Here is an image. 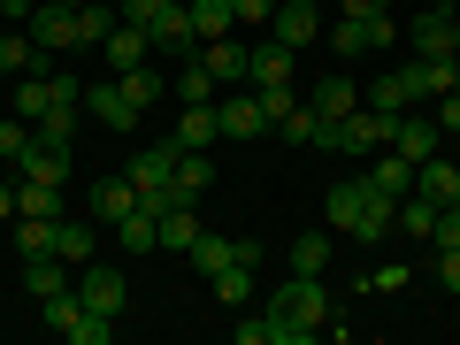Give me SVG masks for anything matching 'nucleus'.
Listing matches in <instances>:
<instances>
[{"label":"nucleus","mask_w":460,"mask_h":345,"mask_svg":"<svg viewBox=\"0 0 460 345\" xmlns=\"http://www.w3.org/2000/svg\"><path fill=\"white\" fill-rule=\"evenodd\" d=\"M392 208H399V199H384L376 184H368V169L323 192V223L338 230V238H353V246H376V238H392Z\"/></svg>","instance_id":"1"},{"label":"nucleus","mask_w":460,"mask_h":345,"mask_svg":"<svg viewBox=\"0 0 460 345\" xmlns=\"http://www.w3.org/2000/svg\"><path fill=\"white\" fill-rule=\"evenodd\" d=\"M269 323H277V345H307L330 330V292L323 277H292L277 299H269Z\"/></svg>","instance_id":"2"},{"label":"nucleus","mask_w":460,"mask_h":345,"mask_svg":"<svg viewBox=\"0 0 460 345\" xmlns=\"http://www.w3.org/2000/svg\"><path fill=\"white\" fill-rule=\"evenodd\" d=\"M323 146H330V154H345V162H368V154L392 146V115L353 108V115H338V123H323Z\"/></svg>","instance_id":"3"},{"label":"nucleus","mask_w":460,"mask_h":345,"mask_svg":"<svg viewBox=\"0 0 460 345\" xmlns=\"http://www.w3.org/2000/svg\"><path fill=\"white\" fill-rule=\"evenodd\" d=\"M323 39L338 47V62H361V54H384L399 39V16L392 8H376V16H338V23H323Z\"/></svg>","instance_id":"4"},{"label":"nucleus","mask_w":460,"mask_h":345,"mask_svg":"<svg viewBox=\"0 0 460 345\" xmlns=\"http://www.w3.org/2000/svg\"><path fill=\"white\" fill-rule=\"evenodd\" d=\"M84 115H93V123H108L115 138H131L146 108H138V100L123 93V77H84Z\"/></svg>","instance_id":"5"},{"label":"nucleus","mask_w":460,"mask_h":345,"mask_svg":"<svg viewBox=\"0 0 460 345\" xmlns=\"http://www.w3.org/2000/svg\"><path fill=\"white\" fill-rule=\"evenodd\" d=\"M169 162H177V146H138L131 162H123V177L138 184V208H177V192H169Z\"/></svg>","instance_id":"6"},{"label":"nucleus","mask_w":460,"mask_h":345,"mask_svg":"<svg viewBox=\"0 0 460 345\" xmlns=\"http://www.w3.org/2000/svg\"><path fill=\"white\" fill-rule=\"evenodd\" d=\"M23 31H31L39 54H69L77 47V8H69V0H39L31 16H23Z\"/></svg>","instance_id":"7"},{"label":"nucleus","mask_w":460,"mask_h":345,"mask_svg":"<svg viewBox=\"0 0 460 345\" xmlns=\"http://www.w3.org/2000/svg\"><path fill=\"white\" fill-rule=\"evenodd\" d=\"M215 131H223V138H261V131H277V123L261 115V100H253V84H246V93L230 84V93H215Z\"/></svg>","instance_id":"8"},{"label":"nucleus","mask_w":460,"mask_h":345,"mask_svg":"<svg viewBox=\"0 0 460 345\" xmlns=\"http://www.w3.org/2000/svg\"><path fill=\"white\" fill-rule=\"evenodd\" d=\"M392 154H407L414 169H422L429 154H445V131H438V115H422V108L392 115Z\"/></svg>","instance_id":"9"},{"label":"nucleus","mask_w":460,"mask_h":345,"mask_svg":"<svg viewBox=\"0 0 460 345\" xmlns=\"http://www.w3.org/2000/svg\"><path fill=\"white\" fill-rule=\"evenodd\" d=\"M77 299H84L93 314H108V323H115V314H123V299H131V284H123V269L84 261V269H77Z\"/></svg>","instance_id":"10"},{"label":"nucleus","mask_w":460,"mask_h":345,"mask_svg":"<svg viewBox=\"0 0 460 345\" xmlns=\"http://www.w3.org/2000/svg\"><path fill=\"white\" fill-rule=\"evenodd\" d=\"M269 39H277V47H314V39H323V8H314V0H277V16H269Z\"/></svg>","instance_id":"11"},{"label":"nucleus","mask_w":460,"mask_h":345,"mask_svg":"<svg viewBox=\"0 0 460 345\" xmlns=\"http://www.w3.org/2000/svg\"><path fill=\"white\" fill-rule=\"evenodd\" d=\"M208 184H215L208 146H177V162H169V192H177V199H208Z\"/></svg>","instance_id":"12"},{"label":"nucleus","mask_w":460,"mask_h":345,"mask_svg":"<svg viewBox=\"0 0 460 345\" xmlns=\"http://www.w3.org/2000/svg\"><path fill=\"white\" fill-rule=\"evenodd\" d=\"M100 54H108V69H115V77H123V69H138V62H146V54H154V39L138 31V23H123V16H115V31L100 39Z\"/></svg>","instance_id":"13"},{"label":"nucleus","mask_w":460,"mask_h":345,"mask_svg":"<svg viewBox=\"0 0 460 345\" xmlns=\"http://www.w3.org/2000/svg\"><path fill=\"white\" fill-rule=\"evenodd\" d=\"M199 238V199H177V208H162V253L169 261H184Z\"/></svg>","instance_id":"14"},{"label":"nucleus","mask_w":460,"mask_h":345,"mask_svg":"<svg viewBox=\"0 0 460 345\" xmlns=\"http://www.w3.org/2000/svg\"><path fill=\"white\" fill-rule=\"evenodd\" d=\"M368 184H376L384 199H407L414 192V162H407V154H392V146L368 154Z\"/></svg>","instance_id":"15"},{"label":"nucleus","mask_w":460,"mask_h":345,"mask_svg":"<svg viewBox=\"0 0 460 345\" xmlns=\"http://www.w3.org/2000/svg\"><path fill=\"white\" fill-rule=\"evenodd\" d=\"M131 208H138V184H131V177H100V184H93V223L115 230Z\"/></svg>","instance_id":"16"},{"label":"nucleus","mask_w":460,"mask_h":345,"mask_svg":"<svg viewBox=\"0 0 460 345\" xmlns=\"http://www.w3.org/2000/svg\"><path fill=\"white\" fill-rule=\"evenodd\" d=\"M368 108H376V115H407V108H422V93H414V69L376 77V84H368Z\"/></svg>","instance_id":"17"},{"label":"nucleus","mask_w":460,"mask_h":345,"mask_svg":"<svg viewBox=\"0 0 460 345\" xmlns=\"http://www.w3.org/2000/svg\"><path fill=\"white\" fill-rule=\"evenodd\" d=\"M246 84H292V47H277V39L246 47Z\"/></svg>","instance_id":"18"},{"label":"nucleus","mask_w":460,"mask_h":345,"mask_svg":"<svg viewBox=\"0 0 460 345\" xmlns=\"http://www.w3.org/2000/svg\"><path fill=\"white\" fill-rule=\"evenodd\" d=\"M115 246H123V253H162V215H154V208H131L123 223H115Z\"/></svg>","instance_id":"19"},{"label":"nucleus","mask_w":460,"mask_h":345,"mask_svg":"<svg viewBox=\"0 0 460 345\" xmlns=\"http://www.w3.org/2000/svg\"><path fill=\"white\" fill-rule=\"evenodd\" d=\"M54 253H62V261H93V253H100V223H93V215H84V223L62 215V223H54Z\"/></svg>","instance_id":"20"},{"label":"nucleus","mask_w":460,"mask_h":345,"mask_svg":"<svg viewBox=\"0 0 460 345\" xmlns=\"http://www.w3.org/2000/svg\"><path fill=\"white\" fill-rule=\"evenodd\" d=\"M199 62H208V77L223 84H246V47H238V39H208V47H199Z\"/></svg>","instance_id":"21"},{"label":"nucleus","mask_w":460,"mask_h":345,"mask_svg":"<svg viewBox=\"0 0 460 345\" xmlns=\"http://www.w3.org/2000/svg\"><path fill=\"white\" fill-rule=\"evenodd\" d=\"M414 192H422L429 208H445V199H460V169L445 162V154H429V162L414 169Z\"/></svg>","instance_id":"22"},{"label":"nucleus","mask_w":460,"mask_h":345,"mask_svg":"<svg viewBox=\"0 0 460 345\" xmlns=\"http://www.w3.org/2000/svg\"><path fill=\"white\" fill-rule=\"evenodd\" d=\"M23 177H39V184H69V146H54V138H31V154H23Z\"/></svg>","instance_id":"23"},{"label":"nucleus","mask_w":460,"mask_h":345,"mask_svg":"<svg viewBox=\"0 0 460 345\" xmlns=\"http://www.w3.org/2000/svg\"><path fill=\"white\" fill-rule=\"evenodd\" d=\"M323 123H338V115H353L361 108V93H353V77H314V100H307Z\"/></svg>","instance_id":"24"},{"label":"nucleus","mask_w":460,"mask_h":345,"mask_svg":"<svg viewBox=\"0 0 460 345\" xmlns=\"http://www.w3.org/2000/svg\"><path fill=\"white\" fill-rule=\"evenodd\" d=\"M215 100H199V108H177V131H169V146H215Z\"/></svg>","instance_id":"25"},{"label":"nucleus","mask_w":460,"mask_h":345,"mask_svg":"<svg viewBox=\"0 0 460 345\" xmlns=\"http://www.w3.org/2000/svg\"><path fill=\"white\" fill-rule=\"evenodd\" d=\"M414 54H460L453 47V8H422L414 16Z\"/></svg>","instance_id":"26"},{"label":"nucleus","mask_w":460,"mask_h":345,"mask_svg":"<svg viewBox=\"0 0 460 345\" xmlns=\"http://www.w3.org/2000/svg\"><path fill=\"white\" fill-rule=\"evenodd\" d=\"M392 230H399V238H414V246H429V230H438V208H429L422 192H407V199L392 208Z\"/></svg>","instance_id":"27"},{"label":"nucleus","mask_w":460,"mask_h":345,"mask_svg":"<svg viewBox=\"0 0 460 345\" xmlns=\"http://www.w3.org/2000/svg\"><path fill=\"white\" fill-rule=\"evenodd\" d=\"M77 115H84V100H47V115H39L31 131L54 138V146H77Z\"/></svg>","instance_id":"28"},{"label":"nucleus","mask_w":460,"mask_h":345,"mask_svg":"<svg viewBox=\"0 0 460 345\" xmlns=\"http://www.w3.org/2000/svg\"><path fill=\"white\" fill-rule=\"evenodd\" d=\"M169 93H177V108H199V100H215L223 84L208 77V62H177V77H169Z\"/></svg>","instance_id":"29"},{"label":"nucleus","mask_w":460,"mask_h":345,"mask_svg":"<svg viewBox=\"0 0 460 345\" xmlns=\"http://www.w3.org/2000/svg\"><path fill=\"white\" fill-rule=\"evenodd\" d=\"M414 93L422 100H438V93H453V54H414Z\"/></svg>","instance_id":"30"},{"label":"nucleus","mask_w":460,"mask_h":345,"mask_svg":"<svg viewBox=\"0 0 460 345\" xmlns=\"http://www.w3.org/2000/svg\"><path fill=\"white\" fill-rule=\"evenodd\" d=\"M184 8H192V31H199V47H208V39H230V0H184Z\"/></svg>","instance_id":"31"},{"label":"nucleus","mask_w":460,"mask_h":345,"mask_svg":"<svg viewBox=\"0 0 460 345\" xmlns=\"http://www.w3.org/2000/svg\"><path fill=\"white\" fill-rule=\"evenodd\" d=\"M115 31V0H77V47H100Z\"/></svg>","instance_id":"32"},{"label":"nucleus","mask_w":460,"mask_h":345,"mask_svg":"<svg viewBox=\"0 0 460 345\" xmlns=\"http://www.w3.org/2000/svg\"><path fill=\"white\" fill-rule=\"evenodd\" d=\"M69 199H62V184H39V177H23L16 184V215H62Z\"/></svg>","instance_id":"33"},{"label":"nucleus","mask_w":460,"mask_h":345,"mask_svg":"<svg viewBox=\"0 0 460 345\" xmlns=\"http://www.w3.org/2000/svg\"><path fill=\"white\" fill-rule=\"evenodd\" d=\"M123 93H131L138 108H154V100L169 93V69H154V62H138V69H123Z\"/></svg>","instance_id":"34"},{"label":"nucleus","mask_w":460,"mask_h":345,"mask_svg":"<svg viewBox=\"0 0 460 345\" xmlns=\"http://www.w3.org/2000/svg\"><path fill=\"white\" fill-rule=\"evenodd\" d=\"M54 223L62 215H16V253H54Z\"/></svg>","instance_id":"35"},{"label":"nucleus","mask_w":460,"mask_h":345,"mask_svg":"<svg viewBox=\"0 0 460 345\" xmlns=\"http://www.w3.org/2000/svg\"><path fill=\"white\" fill-rule=\"evenodd\" d=\"M323 269H330V230H307L292 246V277H323Z\"/></svg>","instance_id":"36"},{"label":"nucleus","mask_w":460,"mask_h":345,"mask_svg":"<svg viewBox=\"0 0 460 345\" xmlns=\"http://www.w3.org/2000/svg\"><path fill=\"white\" fill-rule=\"evenodd\" d=\"M208 284H215V299H223V307L238 314V307H246V292H253V269H238V261H230V269H215Z\"/></svg>","instance_id":"37"},{"label":"nucleus","mask_w":460,"mask_h":345,"mask_svg":"<svg viewBox=\"0 0 460 345\" xmlns=\"http://www.w3.org/2000/svg\"><path fill=\"white\" fill-rule=\"evenodd\" d=\"M47 100H54V84H47V69H31V77L16 84V115H23V123H39V115H47Z\"/></svg>","instance_id":"38"},{"label":"nucleus","mask_w":460,"mask_h":345,"mask_svg":"<svg viewBox=\"0 0 460 345\" xmlns=\"http://www.w3.org/2000/svg\"><path fill=\"white\" fill-rule=\"evenodd\" d=\"M277 131H284V138H292V146H323V115H314V108H307V100H299V108H292V115H284Z\"/></svg>","instance_id":"39"},{"label":"nucleus","mask_w":460,"mask_h":345,"mask_svg":"<svg viewBox=\"0 0 460 345\" xmlns=\"http://www.w3.org/2000/svg\"><path fill=\"white\" fill-rule=\"evenodd\" d=\"M39 62V47H31V31H0V77H23V69H31Z\"/></svg>","instance_id":"40"},{"label":"nucleus","mask_w":460,"mask_h":345,"mask_svg":"<svg viewBox=\"0 0 460 345\" xmlns=\"http://www.w3.org/2000/svg\"><path fill=\"white\" fill-rule=\"evenodd\" d=\"M184 261H192L199 277H215V269H230V238H208V230H199V238H192V253H184Z\"/></svg>","instance_id":"41"},{"label":"nucleus","mask_w":460,"mask_h":345,"mask_svg":"<svg viewBox=\"0 0 460 345\" xmlns=\"http://www.w3.org/2000/svg\"><path fill=\"white\" fill-rule=\"evenodd\" d=\"M31 123H23V115H8V123H0V162H23V154H31Z\"/></svg>","instance_id":"42"},{"label":"nucleus","mask_w":460,"mask_h":345,"mask_svg":"<svg viewBox=\"0 0 460 345\" xmlns=\"http://www.w3.org/2000/svg\"><path fill=\"white\" fill-rule=\"evenodd\" d=\"M230 338L238 345H277V323L269 314H246V323H230Z\"/></svg>","instance_id":"43"},{"label":"nucleus","mask_w":460,"mask_h":345,"mask_svg":"<svg viewBox=\"0 0 460 345\" xmlns=\"http://www.w3.org/2000/svg\"><path fill=\"white\" fill-rule=\"evenodd\" d=\"M438 284L460 299V246H438Z\"/></svg>","instance_id":"44"},{"label":"nucleus","mask_w":460,"mask_h":345,"mask_svg":"<svg viewBox=\"0 0 460 345\" xmlns=\"http://www.w3.org/2000/svg\"><path fill=\"white\" fill-rule=\"evenodd\" d=\"M438 131L460 138V93H438Z\"/></svg>","instance_id":"45"},{"label":"nucleus","mask_w":460,"mask_h":345,"mask_svg":"<svg viewBox=\"0 0 460 345\" xmlns=\"http://www.w3.org/2000/svg\"><path fill=\"white\" fill-rule=\"evenodd\" d=\"M230 16H238V23H269V16H277V0H230Z\"/></svg>","instance_id":"46"},{"label":"nucleus","mask_w":460,"mask_h":345,"mask_svg":"<svg viewBox=\"0 0 460 345\" xmlns=\"http://www.w3.org/2000/svg\"><path fill=\"white\" fill-rule=\"evenodd\" d=\"M368 284H376V292H407V261H384Z\"/></svg>","instance_id":"47"},{"label":"nucleus","mask_w":460,"mask_h":345,"mask_svg":"<svg viewBox=\"0 0 460 345\" xmlns=\"http://www.w3.org/2000/svg\"><path fill=\"white\" fill-rule=\"evenodd\" d=\"M376 8H392V0H338V16H376Z\"/></svg>","instance_id":"48"},{"label":"nucleus","mask_w":460,"mask_h":345,"mask_svg":"<svg viewBox=\"0 0 460 345\" xmlns=\"http://www.w3.org/2000/svg\"><path fill=\"white\" fill-rule=\"evenodd\" d=\"M0 215H16V184H0Z\"/></svg>","instance_id":"49"},{"label":"nucleus","mask_w":460,"mask_h":345,"mask_svg":"<svg viewBox=\"0 0 460 345\" xmlns=\"http://www.w3.org/2000/svg\"><path fill=\"white\" fill-rule=\"evenodd\" d=\"M429 8H453V16H460V0H429Z\"/></svg>","instance_id":"50"},{"label":"nucleus","mask_w":460,"mask_h":345,"mask_svg":"<svg viewBox=\"0 0 460 345\" xmlns=\"http://www.w3.org/2000/svg\"><path fill=\"white\" fill-rule=\"evenodd\" d=\"M453 93H460V54H453Z\"/></svg>","instance_id":"51"},{"label":"nucleus","mask_w":460,"mask_h":345,"mask_svg":"<svg viewBox=\"0 0 460 345\" xmlns=\"http://www.w3.org/2000/svg\"><path fill=\"white\" fill-rule=\"evenodd\" d=\"M0 23H8V0H0Z\"/></svg>","instance_id":"52"},{"label":"nucleus","mask_w":460,"mask_h":345,"mask_svg":"<svg viewBox=\"0 0 460 345\" xmlns=\"http://www.w3.org/2000/svg\"><path fill=\"white\" fill-rule=\"evenodd\" d=\"M69 8H77V0H69Z\"/></svg>","instance_id":"53"}]
</instances>
